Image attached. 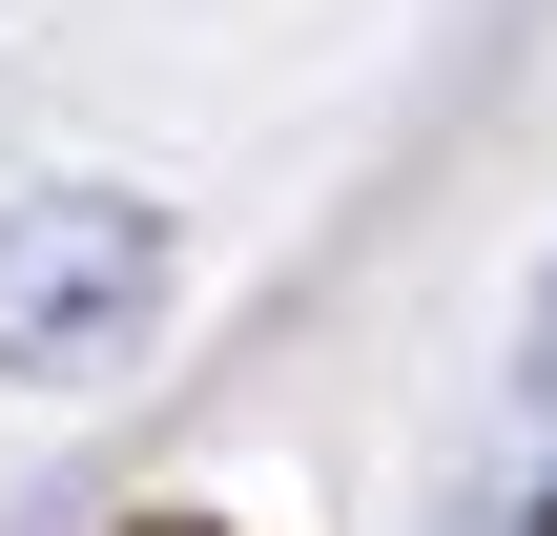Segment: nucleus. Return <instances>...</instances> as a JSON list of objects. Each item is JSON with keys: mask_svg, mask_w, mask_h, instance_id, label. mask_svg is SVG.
<instances>
[{"mask_svg": "<svg viewBox=\"0 0 557 536\" xmlns=\"http://www.w3.org/2000/svg\"><path fill=\"white\" fill-rule=\"evenodd\" d=\"M165 331V207L145 186H21L0 207V372L21 392H83Z\"/></svg>", "mask_w": 557, "mask_h": 536, "instance_id": "f257e3e1", "label": "nucleus"}, {"mask_svg": "<svg viewBox=\"0 0 557 536\" xmlns=\"http://www.w3.org/2000/svg\"><path fill=\"white\" fill-rule=\"evenodd\" d=\"M517 392L557 413V269H537V310H517Z\"/></svg>", "mask_w": 557, "mask_h": 536, "instance_id": "f03ea898", "label": "nucleus"}, {"mask_svg": "<svg viewBox=\"0 0 557 536\" xmlns=\"http://www.w3.org/2000/svg\"><path fill=\"white\" fill-rule=\"evenodd\" d=\"M124 536H207V516H124Z\"/></svg>", "mask_w": 557, "mask_h": 536, "instance_id": "7ed1b4c3", "label": "nucleus"}]
</instances>
